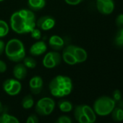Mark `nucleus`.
<instances>
[{"mask_svg": "<svg viewBox=\"0 0 123 123\" xmlns=\"http://www.w3.org/2000/svg\"><path fill=\"white\" fill-rule=\"evenodd\" d=\"M74 117L78 123H95L96 120L94 110L87 104L76 106L74 109Z\"/></svg>", "mask_w": 123, "mask_h": 123, "instance_id": "39448f33", "label": "nucleus"}, {"mask_svg": "<svg viewBox=\"0 0 123 123\" xmlns=\"http://www.w3.org/2000/svg\"><path fill=\"white\" fill-rule=\"evenodd\" d=\"M62 61V54L57 51L46 53L43 59V65L47 69H52L59 65Z\"/></svg>", "mask_w": 123, "mask_h": 123, "instance_id": "0eeeda50", "label": "nucleus"}, {"mask_svg": "<svg viewBox=\"0 0 123 123\" xmlns=\"http://www.w3.org/2000/svg\"><path fill=\"white\" fill-rule=\"evenodd\" d=\"M65 2L70 5H78L81 3L83 0H65Z\"/></svg>", "mask_w": 123, "mask_h": 123, "instance_id": "7c9ffc66", "label": "nucleus"}, {"mask_svg": "<svg viewBox=\"0 0 123 123\" xmlns=\"http://www.w3.org/2000/svg\"><path fill=\"white\" fill-rule=\"evenodd\" d=\"M31 37L36 40H39L41 38V31L40 29H38V28H33L31 32Z\"/></svg>", "mask_w": 123, "mask_h": 123, "instance_id": "a878e982", "label": "nucleus"}, {"mask_svg": "<svg viewBox=\"0 0 123 123\" xmlns=\"http://www.w3.org/2000/svg\"><path fill=\"white\" fill-rule=\"evenodd\" d=\"M116 106V101L109 96H102L98 97L93 103V109L96 115L106 117L111 114Z\"/></svg>", "mask_w": 123, "mask_h": 123, "instance_id": "20e7f679", "label": "nucleus"}, {"mask_svg": "<svg viewBox=\"0 0 123 123\" xmlns=\"http://www.w3.org/2000/svg\"><path fill=\"white\" fill-rule=\"evenodd\" d=\"M65 48L73 54L77 61V63H82L86 61L88 58V54L87 51L82 47L75 45H69Z\"/></svg>", "mask_w": 123, "mask_h": 123, "instance_id": "1a4fd4ad", "label": "nucleus"}, {"mask_svg": "<svg viewBox=\"0 0 123 123\" xmlns=\"http://www.w3.org/2000/svg\"><path fill=\"white\" fill-rule=\"evenodd\" d=\"M7 69V64L3 60L0 59V73H4L6 72Z\"/></svg>", "mask_w": 123, "mask_h": 123, "instance_id": "c756f323", "label": "nucleus"}, {"mask_svg": "<svg viewBox=\"0 0 123 123\" xmlns=\"http://www.w3.org/2000/svg\"><path fill=\"white\" fill-rule=\"evenodd\" d=\"M55 19L49 15H45L41 17L36 22V26L41 31H49L53 28L55 25Z\"/></svg>", "mask_w": 123, "mask_h": 123, "instance_id": "9d476101", "label": "nucleus"}, {"mask_svg": "<svg viewBox=\"0 0 123 123\" xmlns=\"http://www.w3.org/2000/svg\"><path fill=\"white\" fill-rule=\"evenodd\" d=\"M113 97L112 98L117 102V101H119L121 100V98H122V94H121V92L119 90H115L114 92H113V94H112Z\"/></svg>", "mask_w": 123, "mask_h": 123, "instance_id": "c85d7f7f", "label": "nucleus"}, {"mask_svg": "<svg viewBox=\"0 0 123 123\" xmlns=\"http://www.w3.org/2000/svg\"><path fill=\"white\" fill-rule=\"evenodd\" d=\"M114 43L117 47H123V28H119V30L116 33L114 39Z\"/></svg>", "mask_w": 123, "mask_h": 123, "instance_id": "4be33fe9", "label": "nucleus"}, {"mask_svg": "<svg viewBox=\"0 0 123 123\" xmlns=\"http://www.w3.org/2000/svg\"><path fill=\"white\" fill-rule=\"evenodd\" d=\"M0 123H20L18 119L7 113L0 114Z\"/></svg>", "mask_w": 123, "mask_h": 123, "instance_id": "6ab92c4d", "label": "nucleus"}, {"mask_svg": "<svg viewBox=\"0 0 123 123\" xmlns=\"http://www.w3.org/2000/svg\"><path fill=\"white\" fill-rule=\"evenodd\" d=\"M47 50V45L43 41H38L32 44L29 49V52L31 55L38 56L43 54Z\"/></svg>", "mask_w": 123, "mask_h": 123, "instance_id": "ddd939ff", "label": "nucleus"}, {"mask_svg": "<svg viewBox=\"0 0 123 123\" xmlns=\"http://www.w3.org/2000/svg\"><path fill=\"white\" fill-rule=\"evenodd\" d=\"M43 86V81L41 76L35 75L29 81V88L32 93L38 95L42 91Z\"/></svg>", "mask_w": 123, "mask_h": 123, "instance_id": "f8f14e48", "label": "nucleus"}, {"mask_svg": "<svg viewBox=\"0 0 123 123\" xmlns=\"http://www.w3.org/2000/svg\"><path fill=\"white\" fill-rule=\"evenodd\" d=\"M3 111V105L2 104V102L0 101V114H1Z\"/></svg>", "mask_w": 123, "mask_h": 123, "instance_id": "473e14b6", "label": "nucleus"}, {"mask_svg": "<svg viewBox=\"0 0 123 123\" xmlns=\"http://www.w3.org/2000/svg\"><path fill=\"white\" fill-rule=\"evenodd\" d=\"M58 107L61 111L64 113H68L71 111L73 109V106L72 103L68 100H60L58 102Z\"/></svg>", "mask_w": 123, "mask_h": 123, "instance_id": "a211bd4d", "label": "nucleus"}, {"mask_svg": "<svg viewBox=\"0 0 123 123\" xmlns=\"http://www.w3.org/2000/svg\"><path fill=\"white\" fill-rule=\"evenodd\" d=\"M3 90L9 96H17L22 89V85L20 80L15 78H9L3 83Z\"/></svg>", "mask_w": 123, "mask_h": 123, "instance_id": "6e6552de", "label": "nucleus"}, {"mask_svg": "<svg viewBox=\"0 0 123 123\" xmlns=\"http://www.w3.org/2000/svg\"><path fill=\"white\" fill-rule=\"evenodd\" d=\"M49 45L54 51H59L64 48L65 41L59 36L53 35L49 39Z\"/></svg>", "mask_w": 123, "mask_h": 123, "instance_id": "4468645a", "label": "nucleus"}, {"mask_svg": "<svg viewBox=\"0 0 123 123\" xmlns=\"http://www.w3.org/2000/svg\"><path fill=\"white\" fill-rule=\"evenodd\" d=\"M5 42L0 39V56H1L5 52Z\"/></svg>", "mask_w": 123, "mask_h": 123, "instance_id": "2f4dec72", "label": "nucleus"}, {"mask_svg": "<svg viewBox=\"0 0 123 123\" xmlns=\"http://www.w3.org/2000/svg\"><path fill=\"white\" fill-rule=\"evenodd\" d=\"M28 73L27 68L22 63L17 64L12 70L13 76L15 79L18 80H23L25 78Z\"/></svg>", "mask_w": 123, "mask_h": 123, "instance_id": "2eb2a0df", "label": "nucleus"}, {"mask_svg": "<svg viewBox=\"0 0 123 123\" xmlns=\"http://www.w3.org/2000/svg\"><path fill=\"white\" fill-rule=\"evenodd\" d=\"M116 25L119 28H123V14H119L116 18Z\"/></svg>", "mask_w": 123, "mask_h": 123, "instance_id": "cd10ccee", "label": "nucleus"}, {"mask_svg": "<svg viewBox=\"0 0 123 123\" xmlns=\"http://www.w3.org/2000/svg\"><path fill=\"white\" fill-rule=\"evenodd\" d=\"M28 6L32 11H39L46 6V0H28Z\"/></svg>", "mask_w": 123, "mask_h": 123, "instance_id": "dca6fc26", "label": "nucleus"}, {"mask_svg": "<svg viewBox=\"0 0 123 123\" xmlns=\"http://www.w3.org/2000/svg\"><path fill=\"white\" fill-rule=\"evenodd\" d=\"M96 8L103 15H110L114 10L113 0H96Z\"/></svg>", "mask_w": 123, "mask_h": 123, "instance_id": "9b49d317", "label": "nucleus"}, {"mask_svg": "<svg viewBox=\"0 0 123 123\" xmlns=\"http://www.w3.org/2000/svg\"><path fill=\"white\" fill-rule=\"evenodd\" d=\"M62 59H63L65 62L69 65H75L78 64L77 61L73 55V54L70 52L68 50H67L65 48H64L63 49L62 54Z\"/></svg>", "mask_w": 123, "mask_h": 123, "instance_id": "f3484780", "label": "nucleus"}, {"mask_svg": "<svg viewBox=\"0 0 123 123\" xmlns=\"http://www.w3.org/2000/svg\"><path fill=\"white\" fill-rule=\"evenodd\" d=\"M10 23V28L14 32L26 34L36 28V15L30 9H21L11 15Z\"/></svg>", "mask_w": 123, "mask_h": 123, "instance_id": "f257e3e1", "label": "nucleus"}, {"mask_svg": "<svg viewBox=\"0 0 123 123\" xmlns=\"http://www.w3.org/2000/svg\"><path fill=\"white\" fill-rule=\"evenodd\" d=\"M23 60V65L29 69H34L36 67V61L34 58L31 56H25Z\"/></svg>", "mask_w": 123, "mask_h": 123, "instance_id": "b1692460", "label": "nucleus"}, {"mask_svg": "<svg viewBox=\"0 0 123 123\" xmlns=\"http://www.w3.org/2000/svg\"><path fill=\"white\" fill-rule=\"evenodd\" d=\"M49 88L53 96L62 98L71 93L73 88V84L70 77L59 75L50 81Z\"/></svg>", "mask_w": 123, "mask_h": 123, "instance_id": "f03ea898", "label": "nucleus"}, {"mask_svg": "<svg viewBox=\"0 0 123 123\" xmlns=\"http://www.w3.org/2000/svg\"><path fill=\"white\" fill-rule=\"evenodd\" d=\"M111 118L114 122H120L123 121V109L121 107H116L113 109L111 113Z\"/></svg>", "mask_w": 123, "mask_h": 123, "instance_id": "aec40b11", "label": "nucleus"}, {"mask_svg": "<svg viewBox=\"0 0 123 123\" xmlns=\"http://www.w3.org/2000/svg\"><path fill=\"white\" fill-rule=\"evenodd\" d=\"M55 123H72V119L69 116L62 115L57 118Z\"/></svg>", "mask_w": 123, "mask_h": 123, "instance_id": "393cba45", "label": "nucleus"}, {"mask_svg": "<svg viewBox=\"0 0 123 123\" xmlns=\"http://www.w3.org/2000/svg\"><path fill=\"white\" fill-rule=\"evenodd\" d=\"M5 53L7 59L14 62H20L25 56L23 43L18 38H12L5 44Z\"/></svg>", "mask_w": 123, "mask_h": 123, "instance_id": "7ed1b4c3", "label": "nucleus"}, {"mask_svg": "<svg viewBox=\"0 0 123 123\" xmlns=\"http://www.w3.org/2000/svg\"><path fill=\"white\" fill-rule=\"evenodd\" d=\"M3 1H5V0H0V2H3Z\"/></svg>", "mask_w": 123, "mask_h": 123, "instance_id": "72a5a7b5", "label": "nucleus"}, {"mask_svg": "<svg viewBox=\"0 0 123 123\" xmlns=\"http://www.w3.org/2000/svg\"><path fill=\"white\" fill-rule=\"evenodd\" d=\"M10 31V26L7 22L0 20V38L6 36Z\"/></svg>", "mask_w": 123, "mask_h": 123, "instance_id": "5701e85b", "label": "nucleus"}, {"mask_svg": "<svg viewBox=\"0 0 123 123\" xmlns=\"http://www.w3.org/2000/svg\"><path fill=\"white\" fill-rule=\"evenodd\" d=\"M55 108V101L50 97H43L40 98L35 106L36 112L41 116L50 115Z\"/></svg>", "mask_w": 123, "mask_h": 123, "instance_id": "423d86ee", "label": "nucleus"}, {"mask_svg": "<svg viewBox=\"0 0 123 123\" xmlns=\"http://www.w3.org/2000/svg\"><path fill=\"white\" fill-rule=\"evenodd\" d=\"M26 123H38V118L37 115L33 114L28 117Z\"/></svg>", "mask_w": 123, "mask_h": 123, "instance_id": "bb28decb", "label": "nucleus"}, {"mask_svg": "<svg viewBox=\"0 0 123 123\" xmlns=\"http://www.w3.org/2000/svg\"><path fill=\"white\" fill-rule=\"evenodd\" d=\"M22 106L25 109H30L34 106V99L33 96L30 94L26 95L23 97L22 100Z\"/></svg>", "mask_w": 123, "mask_h": 123, "instance_id": "412c9836", "label": "nucleus"}]
</instances>
